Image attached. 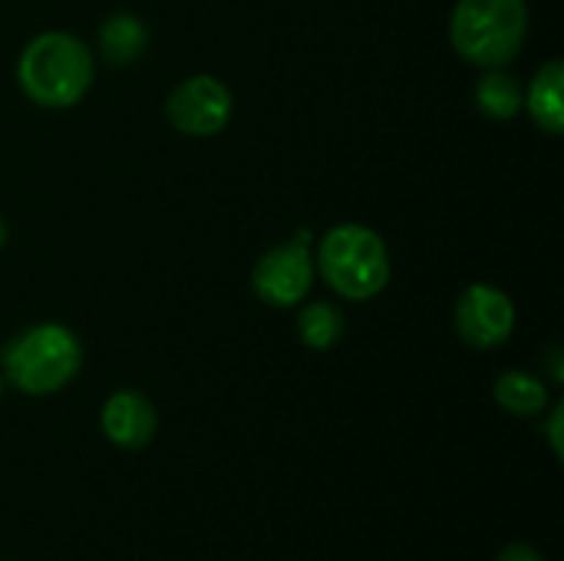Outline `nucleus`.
<instances>
[{
    "mask_svg": "<svg viewBox=\"0 0 564 561\" xmlns=\"http://www.w3.org/2000/svg\"><path fill=\"white\" fill-rule=\"evenodd\" d=\"M149 46V30L139 17L132 13H112L99 26V53L112 66H129L135 63Z\"/></svg>",
    "mask_w": 564,
    "mask_h": 561,
    "instance_id": "nucleus-10",
    "label": "nucleus"
},
{
    "mask_svg": "<svg viewBox=\"0 0 564 561\" xmlns=\"http://www.w3.org/2000/svg\"><path fill=\"white\" fill-rule=\"evenodd\" d=\"M17 83L36 106L69 109L93 83V56L79 36L46 30L23 46L17 60Z\"/></svg>",
    "mask_w": 564,
    "mask_h": 561,
    "instance_id": "nucleus-1",
    "label": "nucleus"
},
{
    "mask_svg": "<svg viewBox=\"0 0 564 561\" xmlns=\"http://www.w3.org/2000/svg\"><path fill=\"white\" fill-rule=\"evenodd\" d=\"M562 420H564V407L558 403V407L552 410L549 423H545V433H549V443H552L555 460H562Z\"/></svg>",
    "mask_w": 564,
    "mask_h": 561,
    "instance_id": "nucleus-15",
    "label": "nucleus"
},
{
    "mask_svg": "<svg viewBox=\"0 0 564 561\" xmlns=\"http://www.w3.org/2000/svg\"><path fill=\"white\" fill-rule=\"evenodd\" d=\"M564 66L562 60H549L535 76L532 86L525 89L522 106L529 109L532 122L545 132V136H562L564 129Z\"/></svg>",
    "mask_w": 564,
    "mask_h": 561,
    "instance_id": "nucleus-9",
    "label": "nucleus"
},
{
    "mask_svg": "<svg viewBox=\"0 0 564 561\" xmlns=\"http://www.w3.org/2000/svg\"><path fill=\"white\" fill-rule=\"evenodd\" d=\"M0 397H3V374H0Z\"/></svg>",
    "mask_w": 564,
    "mask_h": 561,
    "instance_id": "nucleus-17",
    "label": "nucleus"
},
{
    "mask_svg": "<svg viewBox=\"0 0 564 561\" xmlns=\"http://www.w3.org/2000/svg\"><path fill=\"white\" fill-rule=\"evenodd\" d=\"M297 337L311 350H330L344 337V311L327 301H314L297 314Z\"/></svg>",
    "mask_w": 564,
    "mask_h": 561,
    "instance_id": "nucleus-13",
    "label": "nucleus"
},
{
    "mask_svg": "<svg viewBox=\"0 0 564 561\" xmlns=\"http://www.w3.org/2000/svg\"><path fill=\"white\" fill-rule=\"evenodd\" d=\"M529 33L525 0H459L449 17L453 50L482 69H499L519 56Z\"/></svg>",
    "mask_w": 564,
    "mask_h": 561,
    "instance_id": "nucleus-3",
    "label": "nucleus"
},
{
    "mask_svg": "<svg viewBox=\"0 0 564 561\" xmlns=\"http://www.w3.org/2000/svg\"><path fill=\"white\" fill-rule=\"evenodd\" d=\"M453 324H456V334L469 347L492 350V347H502L512 337V331H516V304L496 284H469L456 301Z\"/></svg>",
    "mask_w": 564,
    "mask_h": 561,
    "instance_id": "nucleus-7",
    "label": "nucleus"
},
{
    "mask_svg": "<svg viewBox=\"0 0 564 561\" xmlns=\"http://www.w3.org/2000/svg\"><path fill=\"white\" fill-rule=\"evenodd\" d=\"M522 99H525V89L502 66L499 69H486V76L476 83V106L489 119H499V122L516 119L522 112Z\"/></svg>",
    "mask_w": 564,
    "mask_h": 561,
    "instance_id": "nucleus-12",
    "label": "nucleus"
},
{
    "mask_svg": "<svg viewBox=\"0 0 564 561\" xmlns=\"http://www.w3.org/2000/svg\"><path fill=\"white\" fill-rule=\"evenodd\" d=\"M496 561H545V555L539 552V549H532L529 542H509Z\"/></svg>",
    "mask_w": 564,
    "mask_h": 561,
    "instance_id": "nucleus-14",
    "label": "nucleus"
},
{
    "mask_svg": "<svg viewBox=\"0 0 564 561\" xmlns=\"http://www.w3.org/2000/svg\"><path fill=\"white\" fill-rule=\"evenodd\" d=\"M314 271H321L334 294L347 301H370L390 281V251L373 228L337 225L321 238Z\"/></svg>",
    "mask_w": 564,
    "mask_h": 561,
    "instance_id": "nucleus-4",
    "label": "nucleus"
},
{
    "mask_svg": "<svg viewBox=\"0 0 564 561\" xmlns=\"http://www.w3.org/2000/svg\"><path fill=\"white\" fill-rule=\"evenodd\" d=\"M83 367V344L63 324H33L10 337L0 350L3 384L30 397L63 390Z\"/></svg>",
    "mask_w": 564,
    "mask_h": 561,
    "instance_id": "nucleus-2",
    "label": "nucleus"
},
{
    "mask_svg": "<svg viewBox=\"0 0 564 561\" xmlns=\"http://www.w3.org/2000/svg\"><path fill=\"white\" fill-rule=\"evenodd\" d=\"M165 116L182 136H195V139L218 136L231 119V93L221 79L208 73H195L169 93Z\"/></svg>",
    "mask_w": 564,
    "mask_h": 561,
    "instance_id": "nucleus-5",
    "label": "nucleus"
},
{
    "mask_svg": "<svg viewBox=\"0 0 564 561\" xmlns=\"http://www.w3.org/2000/svg\"><path fill=\"white\" fill-rule=\"evenodd\" d=\"M314 255L304 238L278 245L258 258L251 268V291L271 308H294L307 298L314 284Z\"/></svg>",
    "mask_w": 564,
    "mask_h": 561,
    "instance_id": "nucleus-6",
    "label": "nucleus"
},
{
    "mask_svg": "<svg viewBox=\"0 0 564 561\" xmlns=\"http://www.w3.org/2000/svg\"><path fill=\"white\" fill-rule=\"evenodd\" d=\"M102 436L119 450H142L159 430V413L149 397L135 390H116L99 413Z\"/></svg>",
    "mask_w": 564,
    "mask_h": 561,
    "instance_id": "nucleus-8",
    "label": "nucleus"
},
{
    "mask_svg": "<svg viewBox=\"0 0 564 561\" xmlns=\"http://www.w3.org/2000/svg\"><path fill=\"white\" fill-rule=\"evenodd\" d=\"M496 403L512 417H539L549 407L545 384L529 370H506L496 380Z\"/></svg>",
    "mask_w": 564,
    "mask_h": 561,
    "instance_id": "nucleus-11",
    "label": "nucleus"
},
{
    "mask_svg": "<svg viewBox=\"0 0 564 561\" xmlns=\"http://www.w3.org/2000/svg\"><path fill=\"white\" fill-rule=\"evenodd\" d=\"M3 238H7V225H3V218H0V248H3Z\"/></svg>",
    "mask_w": 564,
    "mask_h": 561,
    "instance_id": "nucleus-16",
    "label": "nucleus"
}]
</instances>
